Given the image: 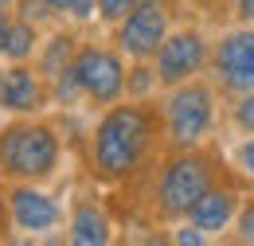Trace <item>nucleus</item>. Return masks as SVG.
I'll return each instance as SVG.
<instances>
[{
  "label": "nucleus",
  "instance_id": "nucleus-5",
  "mask_svg": "<svg viewBox=\"0 0 254 246\" xmlns=\"http://www.w3.org/2000/svg\"><path fill=\"white\" fill-rule=\"evenodd\" d=\"M126 74H129V59L114 47V43H94V39H82L74 62H70V78H74V90L78 102L86 106H114L126 98Z\"/></svg>",
  "mask_w": 254,
  "mask_h": 246
},
{
  "label": "nucleus",
  "instance_id": "nucleus-17",
  "mask_svg": "<svg viewBox=\"0 0 254 246\" xmlns=\"http://www.w3.org/2000/svg\"><path fill=\"white\" fill-rule=\"evenodd\" d=\"M231 125L239 133H254V90L231 98Z\"/></svg>",
  "mask_w": 254,
  "mask_h": 246
},
{
  "label": "nucleus",
  "instance_id": "nucleus-15",
  "mask_svg": "<svg viewBox=\"0 0 254 246\" xmlns=\"http://www.w3.org/2000/svg\"><path fill=\"white\" fill-rule=\"evenodd\" d=\"M160 90L157 74H153V62H129L126 74V98H137V102H153V94Z\"/></svg>",
  "mask_w": 254,
  "mask_h": 246
},
{
  "label": "nucleus",
  "instance_id": "nucleus-18",
  "mask_svg": "<svg viewBox=\"0 0 254 246\" xmlns=\"http://www.w3.org/2000/svg\"><path fill=\"white\" fill-rule=\"evenodd\" d=\"M231 164H235L247 180H254V133H243V141L231 149Z\"/></svg>",
  "mask_w": 254,
  "mask_h": 246
},
{
  "label": "nucleus",
  "instance_id": "nucleus-14",
  "mask_svg": "<svg viewBox=\"0 0 254 246\" xmlns=\"http://www.w3.org/2000/svg\"><path fill=\"white\" fill-rule=\"evenodd\" d=\"M39 39H43V28H35L32 20L12 16V20H8V31H4L0 62H32L35 51H39Z\"/></svg>",
  "mask_w": 254,
  "mask_h": 246
},
{
  "label": "nucleus",
  "instance_id": "nucleus-12",
  "mask_svg": "<svg viewBox=\"0 0 254 246\" xmlns=\"http://www.w3.org/2000/svg\"><path fill=\"white\" fill-rule=\"evenodd\" d=\"M66 243L70 246H110L114 243V219L98 199H74L66 211Z\"/></svg>",
  "mask_w": 254,
  "mask_h": 246
},
{
  "label": "nucleus",
  "instance_id": "nucleus-11",
  "mask_svg": "<svg viewBox=\"0 0 254 246\" xmlns=\"http://www.w3.org/2000/svg\"><path fill=\"white\" fill-rule=\"evenodd\" d=\"M239 207H243V191H239L235 184H219V180H215V184L191 203L188 223L199 227L203 235H219V231H227V227L235 223Z\"/></svg>",
  "mask_w": 254,
  "mask_h": 246
},
{
  "label": "nucleus",
  "instance_id": "nucleus-3",
  "mask_svg": "<svg viewBox=\"0 0 254 246\" xmlns=\"http://www.w3.org/2000/svg\"><path fill=\"white\" fill-rule=\"evenodd\" d=\"M219 180V160L203 149H168L157 168L153 184V207L164 223L188 219L191 203Z\"/></svg>",
  "mask_w": 254,
  "mask_h": 246
},
{
  "label": "nucleus",
  "instance_id": "nucleus-10",
  "mask_svg": "<svg viewBox=\"0 0 254 246\" xmlns=\"http://www.w3.org/2000/svg\"><path fill=\"white\" fill-rule=\"evenodd\" d=\"M51 110V86L32 62H4L0 70V114L4 118H35Z\"/></svg>",
  "mask_w": 254,
  "mask_h": 246
},
{
  "label": "nucleus",
  "instance_id": "nucleus-22",
  "mask_svg": "<svg viewBox=\"0 0 254 246\" xmlns=\"http://www.w3.org/2000/svg\"><path fill=\"white\" fill-rule=\"evenodd\" d=\"M231 4V16L239 24H254V0H227Z\"/></svg>",
  "mask_w": 254,
  "mask_h": 246
},
{
  "label": "nucleus",
  "instance_id": "nucleus-4",
  "mask_svg": "<svg viewBox=\"0 0 254 246\" xmlns=\"http://www.w3.org/2000/svg\"><path fill=\"white\" fill-rule=\"evenodd\" d=\"M219 118V94L207 78H188L168 86L160 102V137L168 149H199Z\"/></svg>",
  "mask_w": 254,
  "mask_h": 246
},
{
  "label": "nucleus",
  "instance_id": "nucleus-2",
  "mask_svg": "<svg viewBox=\"0 0 254 246\" xmlns=\"http://www.w3.org/2000/svg\"><path fill=\"white\" fill-rule=\"evenodd\" d=\"M63 133L43 114L8 118L0 125V180L4 184H47L63 172Z\"/></svg>",
  "mask_w": 254,
  "mask_h": 246
},
{
  "label": "nucleus",
  "instance_id": "nucleus-9",
  "mask_svg": "<svg viewBox=\"0 0 254 246\" xmlns=\"http://www.w3.org/2000/svg\"><path fill=\"white\" fill-rule=\"evenodd\" d=\"M8 223L24 239H43L63 231L66 211L59 195L47 191L43 184H8Z\"/></svg>",
  "mask_w": 254,
  "mask_h": 246
},
{
  "label": "nucleus",
  "instance_id": "nucleus-25",
  "mask_svg": "<svg viewBox=\"0 0 254 246\" xmlns=\"http://www.w3.org/2000/svg\"><path fill=\"white\" fill-rule=\"evenodd\" d=\"M8 20H12V12H8V8H0V47H4V31H8Z\"/></svg>",
  "mask_w": 254,
  "mask_h": 246
},
{
  "label": "nucleus",
  "instance_id": "nucleus-27",
  "mask_svg": "<svg viewBox=\"0 0 254 246\" xmlns=\"http://www.w3.org/2000/svg\"><path fill=\"white\" fill-rule=\"evenodd\" d=\"M0 70H4V62H0Z\"/></svg>",
  "mask_w": 254,
  "mask_h": 246
},
{
  "label": "nucleus",
  "instance_id": "nucleus-7",
  "mask_svg": "<svg viewBox=\"0 0 254 246\" xmlns=\"http://www.w3.org/2000/svg\"><path fill=\"white\" fill-rule=\"evenodd\" d=\"M207 59H211V39L199 28H172L164 39H160L157 55H153V74H157L160 90L168 86H180L188 78H199L207 70Z\"/></svg>",
  "mask_w": 254,
  "mask_h": 246
},
{
  "label": "nucleus",
  "instance_id": "nucleus-13",
  "mask_svg": "<svg viewBox=\"0 0 254 246\" xmlns=\"http://www.w3.org/2000/svg\"><path fill=\"white\" fill-rule=\"evenodd\" d=\"M78 43H82V35L74 28H63V24H55V28L43 31V39H39V51H35L32 66L47 78V86L70 70V62H74V51H78Z\"/></svg>",
  "mask_w": 254,
  "mask_h": 246
},
{
  "label": "nucleus",
  "instance_id": "nucleus-16",
  "mask_svg": "<svg viewBox=\"0 0 254 246\" xmlns=\"http://www.w3.org/2000/svg\"><path fill=\"white\" fill-rule=\"evenodd\" d=\"M12 16H20V20H32L35 28H43V31L59 24V16H55V12H51L43 0H16V4H12Z\"/></svg>",
  "mask_w": 254,
  "mask_h": 246
},
{
  "label": "nucleus",
  "instance_id": "nucleus-20",
  "mask_svg": "<svg viewBox=\"0 0 254 246\" xmlns=\"http://www.w3.org/2000/svg\"><path fill=\"white\" fill-rule=\"evenodd\" d=\"M133 4H137V0H98V24H110V28H114Z\"/></svg>",
  "mask_w": 254,
  "mask_h": 246
},
{
  "label": "nucleus",
  "instance_id": "nucleus-21",
  "mask_svg": "<svg viewBox=\"0 0 254 246\" xmlns=\"http://www.w3.org/2000/svg\"><path fill=\"white\" fill-rule=\"evenodd\" d=\"M168 239H172V243H176V246H203V243H207V239H211V235H203L199 227H191L188 219H180V227H176V231H172Z\"/></svg>",
  "mask_w": 254,
  "mask_h": 246
},
{
  "label": "nucleus",
  "instance_id": "nucleus-19",
  "mask_svg": "<svg viewBox=\"0 0 254 246\" xmlns=\"http://www.w3.org/2000/svg\"><path fill=\"white\" fill-rule=\"evenodd\" d=\"M235 239L239 243H254V195L251 199H243V207H239V215H235Z\"/></svg>",
  "mask_w": 254,
  "mask_h": 246
},
{
  "label": "nucleus",
  "instance_id": "nucleus-8",
  "mask_svg": "<svg viewBox=\"0 0 254 246\" xmlns=\"http://www.w3.org/2000/svg\"><path fill=\"white\" fill-rule=\"evenodd\" d=\"M207 70L215 78L219 94H239L254 90V24H239V28H227L211 43V59Z\"/></svg>",
  "mask_w": 254,
  "mask_h": 246
},
{
  "label": "nucleus",
  "instance_id": "nucleus-1",
  "mask_svg": "<svg viewBox=\"0 0 254 246\" xmlns=\"http://www.w3.org/2000/svg\"><path fill=\"white\" fill-rule=\"evenodd\" d=\"M160 145V110L153 102L122 98L98 110L86 133V172L98 184H129L145 172Z\"/></svg>",
  "mask_w": 254,
  "mask_h": 246
},
{
  "label": "nucleus",
  "instance_id": "nucleus-6",
  "mask_svg": "<svg viewBox=\"0 0 254 246\" xmlns=\"http://www.w3.org/2000/svg\"><path fill=\"white\" fill-rule=\"evenodd\" d=\"M168 31H172V0H137L114 24L110 43L129 62H149Z\"/></svg>",
  "mask_w": 254,
  "mask_h": 246
},
{
  "label": "nucleus",
  "instance_id": "nucleus-24",
  "mask_svg": "<svg viewBox=\"0 0 254 246\" xmlns=\"http://www.w3.org/2000/svg\"><path fill=\"white\" fill-rule=\"evenodd\" d=\"M43 4H47L59 20H66V12H70V4H74V0H43Z\"/></svg>",
  "mask_w": 254,
  "mask_h": 246
},
{
  "label": "nucleus",
  "instance_id": "nucleus-26",
  "mask_svg": "<svg viewBox=\"0 0 254 246\" xmlns=\"http://www.w3.org/2000/svg\"><path fill=\"white\" fill-rule=\"evenodd\" d=\"M12 4H16V0H0V8H8V12H12Z\"/></svg>",
  "mask_w": 254,
  "mask_h": 246
},
{
  "label": "nucleus",
  "instance_id": "nucleus-23",
  "mask_svg": "<svg viewBox=\"0 0 254 246\" xmlns=\"http://www.w3.org/2000/svg\"><path fill=\"white\" fill-rule=\"evenodd\" d=\"M12 223H8V184L0 187V235H8Z\"/></svg>",
  "mask_w": 254,
  "mask_h": 246
}]
</instances>
